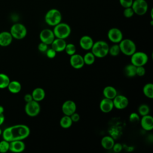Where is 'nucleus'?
<instances>
[{
	"mask_svg": "<svg viewBox=\"0 0 153 153\" xmlns=\"http://www.w3.org/2000/svg\"><path fill=\"white\" fill-rule=\"evenodd\" d=\"M11 141L15 140H24L30 133L29 127L25 124H16L10 127Z\"/></svg>",
	"mask_w": 153,
	"mask_h": 153,
	"instance_id": "f257e3e1",
	"label": "nucleus"
},
{
	"mask_svg": "<svg viewBox=\"0 0 153 153\" xmlns=\"http://www.w3.org/2000/svg\"><path fill=\"white\" fill-rule=\"evenodd\" d=\"M109 44L105 41L99 40L94 42L91 49L90 50L92 53L97 58H103L108 54Z\"/></svg>",
	"mask_w": 153,
	"mask_h": 153,
	"instance_id": "f03ea898",
	"label": "nucleus"
},
{
	"mask_svg": "<svg viewBox=\"0 0 153 153\" xmlns=\"http://www.w3.org/2000/svg\"><path fill=\"white\" fill-rule=\"evenodd\" d=\"M62 14L57 8H51L47 11L44 16V20L47 25L54 27L62 22Z\"/></svg>",
	"mask_w": 153,
	"mask_h": 153,
	"instance_id": "7ed1b4c3",
	"label": "nucleus"
},
{
	"mask_svg": "<svg viewBox=\"0 0 153 153\" xmlns=\"http://www.w3.org/2000/svg\"><path fill=\"white\" fill-rule=\"evenodd\" d=\"M53 31L55 38L65 39L71 35V28L68 23L61 22L53 27Z\"/></svg>",
	"mask_w": 153,
	"mask_h": 153,
	"instance_id": "20e7f679",
	"label": "nucleus"
},
{
	"mask_svg": "<svg viewBox=\"0 0 153 153\" xmlns=\"http://www.w3.org/2000/svg\"><path fill=\"white\" fill-rule=\"evenodd\" d=\"M120 52L127 56H131L136 51V45L133 41L128 38L123 39L118 43Z\"/></svg>",
	"mask_w": 153,
	"mask_h": 153,
	"instance_id": "39448f33",
	"label": "nucleus"
},
{
	"mask_svg": "<svg viewBox=\"0 0 153 153\" xmlns=\"http://www.w3.org/2000/svg\"><path fill=\"white\" fill-rule=\"evenodd\" d=\"M13 38L16 39H22L27 35V29L26 26L20 23H16L13 24L10 31Z\"/></svg>",
	"mask_w": 153,
	"mask_h": 153,
	"instance_id": "423d86ee",
	"label": "nucleus"
},
{
	"mask_svg": "<svg viewBox=\"0 0 153 153\" xmlns=\"http://www.w3.org/2000/svg\"><path fill=\"white\" fill-rule=\"evenodd\" d=\"M130 57L131 63L136 67L145 66L149 60L147 54L143 51H135Z\"/></svg>",
	"mask_w": 153,
	"mask_h": 153,
	"instance_id": "0eeeda50",
	"label": "nucleus"
},
{
	"mask_svg": "<svg viewBox=\"0 0 153 153\" xmlns=\"http://www.w3.org/2000/svg\"><path fill=\"white\" fill-rule=\"evenodd\" d=\"M134 14L143 16L148 10V4L146 0H133L131 7Z\"/></svg>",
	"mask_w": 153,
	"mask_h": 153,
	"instance_id": "6e6552de",
	"label": "nucleus"
},
{
	"mask_svg": "<svg viewBox=\"0 0 153 153\" xmlns=\"http://www.w3.org/2000/svg\"><path fill=\"white\" fill-rule=\"evenodd\" d=\"M25 111L30 117H35L38 115L41 111V106L39 102L34 100L27 102L25 106Z\"/></svg>",
	"mask_w": 153,
	"mask_h": 153,
	"instance_id": "1a4fd4ad",
	"label": "nucleus"
},
{
	"mask_svg": "<svg viewBox=\"0 0 153 153\" xmlns=\"http://www.w3.org/2000/svg\"><path fill=\"white\" fill-rule=\"evenodd\" d=\"M107 37L112 43L118 44L123 39V35L120 29L117 27H112L108 31Z\"/></svg>",
	"mask_w": 153,
	"mask_h": 153,
	"instance_id": "9d476101",
	"label": "nucleus"
},
{
	"mask_svg": "<svg viewBox=\"0 0 153 153\" xmlns=\"http://www.w3.org/2000/svg\"><path fill=\"white\" fill-rule=\"evenodd\" d=\"M39 39L41 42H44L47 45H51L55 39V36L53 30L48 28L42 29L39 33Z\"/></svg>",
	"mask_w": 153,
	"mask_h": 153,
	"instance_id": "9b49d317",
	"label": "nucleus"
},
{
	"mask_svg": "<svg viewBox=\"0 0 153 153\" xmlns=\"http://www.w3.org/2000/svg\"><path fill=\"white\" fill-rule=\"evenodd\" d=\"M114 107L117 109H124L128 105L129 100L128 98L121 94H117L113 99Z\"/></svg>",
	"mask_w": 153,
	"mask_h": 153,
	"instance_id": "f8f14e48",
	"label": "nucleus"
},
{
	"mask_svg": "<svg viewBox=\"0 0 153 153\" xmlns=\"http://www.w3.org/2000/svg\"><path fill=\"white\" fill-rule=\"evenodd\" d=\"M76 105L75 102L72 100H67L63 102L62 106V111L65 115L70 116L76 112Z\"/></svg>",
	"mask_w": 153,
	"mask_h": 153,
	"instance_id": "ddd939ff",
	"label": "nucleus"
},
{
	"mask_svg": "<svg viewBox=\"0 0 153 153\" xmlns=\"http://www.w3.org/2000/svg\"><path fill=\"white\" fill-rule=\"evenodd\" d=\"M69 63L71 66L75 69H80L85 65L83 56L77 53L71 56L69 59Z\"/></svg>",
	"mask_w": 153,
	"mask_h": 153,
	"instance_id": "4468645a",
	"label": "nucleus"
},
{
	"mask_svg": "<svg viewBox=\"0 0 153 153\" xmlns=\"http://www.w3.org/2000/svg\"><path fill=\"white\" fill-rule=\"evenodd\" d=\"M140 123L142 128L145 131H151L153 129V117L148 114L142 116L140 119Z\"/></svg>",
	"mask_w": 153,
	"mask_h": 153,
	"instance_id": "2eb2a0df",
	"label": "nucleus"
},
{
	"mask_svg": "<svg viewBox=\"0 0 153 153\" xmlns=\"http://www.w3.org/2000/svg\"><path fill=\"white\" fill-rule=\"evenodd\" d=\"M25 143L22 140H15L10 142V148L9 151L16 152L19 153L23 152L25 149Z\"/></svg>",
	"mask_w": 153,
	"mask_h": 153,
	"instance_id": "dca6fc26",
	"label": "nucleus"
},
{
	"mask_svg": "<svg viewBox=\"0 0 153 153\" xmlns=\"http://www.w3.org/2000/svg\"><path fill=\"white\" fill-rule=\"evenodd\" d=\"M94 44L93 38L88 35H84L81 36L79 40L80 47L86 51L90 50Z\"/></svg>",
	"mask_w": 153,
	"mask_h": 153,
	"instance_id": "f3484780",
	"label": "nucleus"
},
{
	"mask_svg": "<svg viewBox=\"0 0 153 153\" xmlns=\"http://www.w3.org/2000/svg\"><path fill=\"white\" fill-rule=\"evenodd\" d=\"M114 104L112 99L104 97L99 104L100 110L103 113H109L114 109Z\"/></svg>",
	"mask_w": 153,
	"mask_h": 153,
	"instance_id": "a211bd4d",
	"label": "nucleus"
},
{
	"mask_svg": "<svg viewBox=\"0 0 153 153\" xmlns=\"http://www.w3.org/2000/svg\"><path fill=\"white\" fill-rule=\"evenodd\" d=\"M66 44L67 43L65 39L55 38L54 41L51 44V45L53 49H54L57 53H59L65 50Z\"/></svg>",
	"mask_w": 153,
	"mask_h": 153,
	"instance_id": "6ab92c4d",
	"label": "nucleus"
},
{
	"mask_svg": "<svg viewBox=\"0 0 153 153\" xmlns=\"http://www.w3.org/2000/svg\"><path fill=\"white\" fill-rule=\"evenodd\" d=\"M13 36L10 32L3 31L0 32V45L7 47L11 44L13 41Z\"/></svg>",
	"mask_w": 153,
	"mask_h": 153,
	"instance_id": "aec40b11",
	"label": "nucleus"
},
{
	"mask_svg": "<svg viewBox=\"0 0 153 153\" xmlns=\"http://www.w3.org/2000/svg\"><path fill=\"white\" fill-rule=\"evenodd\" d=\"M31 94L32 96L33 100L39 102L44 99L45 96V92L42 88L36 87L33 90Z\"/></svg>",
	"mask_w": 153,
	"mask_h": 153,
	"instance_id": "412c9836",
	"label": "nucleus"
},
{
	"mask_svg": "<svg viewBox=\"0 0 153 153\" xmlns=\"http://www.w3.org/2000/svg\"><path fill=\"white\" fill-rule=\"evenodd\" d=\"M115 143V140L113 137L110 136H103L100 141V144L102 148L106 150L112 149V148Z\"/></svg>",
	"mask_w": 153,
	"mask_h": 153,
	"instance_id": "4be33fe9",
	"label": "nucleus"
},
{
	"mask_svg": "<svg viewBox=\"0 0 153 153\" xmlns=\"http://www.w3.org/2000/svg\"><path fill=\"white\" fill-rule=\"evenodd\" d=\"M102 93L104 97L112 100L118 94L116 88L113 86L111 85L106 86L103 88Z\"/></svg>",
	"mask_w": 153,
	"mask_h": 153,
	"instance_id": "5701e85b",
	"label": "nucleus"
},
{
	"mask_svg": "<svg viewBox=\"0 0 153 153\" xmlns=\"http://www.w3.org/2000/svg\"><path fill=\"white\" fill-rule=\"evenodd\" d=\"M7 88L10 93L13 94H17L21 91L22 85L17 81H10Z\"/></svg>",
	"mask_w": 153,
	"mask_h": 153,
	"instance_id": "b1692460",
	"label": "nucleus"
},
{
	"mask_svg": "<svg viewBox=\"0 0 153 153\" xmlns=\"http://www.w3.org/2000/svg\"><path fill=\"white\" fill-rule=\"evenodd\" d=\"M73 124V122L69 115H64L60 120L59 124L60 127L63 128H69Z\"/></svg>",
	"mask_w": 153,
	"mask_h": 153,
	"instance_id": "393cba45",
	"label": "nucleus"
},
{
	"mask_svg": "<svg viewBox=\"0 0 153 153\" xmlns=\"http://www.w3.org/2000/svg\"><path fill=\"white\" fill-rule=\"evenodd\" d=\"M136 66L132 65L131 63L126 65L124 68V74L127 77L132 78L136 76Z\"/></svg>",
	"mask_w": 153,
	"mask_h": 153,
	"instance_id": "a878e982",
	"label": "nucleus"
},
{
	"mask_svg": "<svg viewBox=\"0 0 153 153\" xmlns=\"http://www.w3.org/2000/svg\"><path fill=\"white\" fill-rule=\"evenodd\" d=\"M143 94L149 99L153 98V84L152 83L146 84L142 89Z\"/></svg>",
	"mask_w": 153,
	"mask_h": 153,
	"instance_id": "bb28decb",
	"label": "nucleus"
},
{
	"mask_svg": "<svg viewBox=\"0 0 153 153\" xmlns=\"http://www.w3.org/2000/svg\"><path fill=\"white\" fill-rule=\"evenodd\" d=\"M95 56L92 53L91 51L86 53L83 56V59L84 62V64L87 65H93L96 60Z\"/></svg>",
	"mask_w": 153,
	"mask_h": 153,
	"instance_id": "cd10ccee",
	"label": "nucleus"
},
{
	"mask_svg": "<svg viewBox=\"0 0 153 153\" xmlns=\"http://www.w3.org/2000/svg\"><path fill=\"white\" fill-rule=\"evenodd\" d=\"M10 82V79L7 75L0 73V89L7 88Z\"/></svg>",
	"mask_w": 153,
	"mask_h": 153,
	"instance_id": "c85d7f7f",
	"label": "nucleus"
},
{
	"mask_svg": "<svg viewBox=\"0 0 153 153\" xmlns=\"http://www.w3.org/2000/svg\"><path fill=\"white\" fill-rule=\"evenodd\" d=\"M121 52L118 44H114L109 48L108 54H109L111 56H117Z\"/></svg>",
	"mask_w": 153,
	"mask_h": 153,
	"instance_id": "c756f323",
	"label": "nucleus"
},
{
	"mask_svg": "<svg viewBox=\"0 0 153 153\" xmlns=\"http://www.w3.org/2000/svg\"><path fill=\"white\" fill-rule=\"evenodd\" d=\"M150 108L146 104H142L138 108V114L140 116H144L149 114Z\"/></svg>",
	"mask_w": 153,
	"mask_h": 153,
	"instance_id": "7c9ffc66",
	"label": "nucleus"
},
{
	"mask_svg": "<svg viewBox=\"0 0 153 153\" xmlns=\"http://www.w3.org/2000/svg\"><path fill=\"white\" fill-rule=\"evenodd\" d=\"M66 53L69 56H72L76 53V48L75 45L72 43H68L66 44V45L65 47V50Z\"/></svg>",
	"mask_w": 153,
	"mask_h": 153,
	"instance_id": "2f4dec72",
	"label": "nucleus"
},
{
	"mask_svg": "<svg viewBox=\"0 0 153 153\" xmlns=\"http://www.w3.org/2000/svg\"><path fill=\"white\" fill-rule=\"evenodd\" d=\"M10 148V142L5 140H2L0 142V152L5 153L9 151Z\"/></svg>",
	"mask_w": 153,
	"mask_h": 153,
	"instance_id": "473e14b6",
	"label": "nucleus"
},
{
	"mask_svg": "<svg viewBox=\"0 0 153 153\" xmlns=\"http://www.w3.org/2000/svg\"><path fill=\"white\" fill-rule=\"evenodd\" d=\"M134 14V13L132 9V8L130 7H127V8H124L123 10V16L126 18H131L132 17Z\"/></svg>",
	"mask_w": 153,
	"mask_h": 153,
	"instance_id": "72a5a7b5",
	"label": "nucleus"
},
{
	"mask_svg": "<svg viewBox=\"0 0 153 153\" xmlns=\"http://www.w3.org/2000/svg\"><path fill=\"white\" fill-rule=\"evenodd\" d=\"M140 115L138 113L131 112L129 115V121L131 123H137L140 121Z\"/></svg>",
	"mask_w": 153,
	"mask_h": 153,
	"instance_id": "f704fd0d",
	"label": "nucleus"
},
{
	"mask_svg": "<svg viewBox=\"0 0 153 153\" xmlns=\"http://www.w3.org/2000/svg\"><path fill=\"white\" fill-rule=\"evenodd\" d=\"M133 1V0H119V3L120 5L124 8L131 7Z\"/></svg>",
	"mask_w": 153,
	"mask_h": 153,
	"instance_id": "c9c22d12",
	"label": "nucleus"
},
{
	"mask_svg": "<svg viewBox=\"0 0 153 153\" xmlns=\"http://www.w3.org/2000/svg\"><path fill=\"white\" fill-rule=\"evenodd\" d=\"M45 53H46L47 57L49 59H54L56 56V54H57V52L54 49H53L52 48H48L47 50L46 51Z\"/></svg>",
	"mask_w": 153,
	"mask_h": 153,
	"instance_id": "e433bc0d",
	"label": "nucleus"
},
{
	"mask_svg": "<svg viewBox=\"0 0 153 153\" xmlns=\"http://www.w3.org/2000/svg\"><path fill=\"white\" fill-rule=\"evenodd\" d=\"M145 72H146V71H145V68H144V66H140L136 67V73L137 76H143L145 75Z\"/></svg>",
	"mask_w": 153,
	"mask_h": 153,
	"instance_id": "4c0bfd02",
	"label": "nucleus"
},
{
	"mask_svg": "<svg viewBox=\"0 0 153 153\" xmlns=\"http://www.w3.org/2000/svg\"><path fill=\"white\" fill-rule=\"evenodd\" d=\"M48 45H47V44L41 42L38 45V49L41 53H45L46 51L47 50V49L48 48Z\"/></svg>",
	"mask_w": 153,
	"mask_h": 153,
	"instance_id": "58836bf2",
	"label": "nucleus"
},
{
	"mask_svg": "<svg viewBox=\"0 0 153 153\" xmlns=\"http://www.w3.org/2000/svg\"><path fill=\"white\" fill-rule=\"evenodd\" d=\"M112 149L114 151V152L118 153L122 151L123 145L120 143H115L112 148Z\"/></svg>",
	"mask_w": 153,
	"mask_h": 153,
	"instance_id": "ea45409f",
	"label": "nucleus"
},
{
	"mask_svg": "<svg viewBox=\"0 0 153 153\" xmlns=\"http://www.w3.org/2000/svg\"><path fill=\"white\" fill-rule=\"evenodd\" d=\"M70 117L73 123H76L78 121H79L80 120V115L78 113L75 112L74 113H73L72 115H70Z\"/></svg>",
	"mask_w": 153,
	"mask_h": 153,
	"instance_id": "a19ab883",
	"label": "nucleus"
},
{
	"mask_svg": "<svg viewBox=\"0 0 153 153\" xmlns=\"http://www.w3.org/2000/svg\"><path fill=\"white\" fill-rule=\"evenodd\" d=\"M24 100H25V101L26 103L33 100V97H32V94H29V93L26 94L24 96Z\"/></svg>",
	"mask_w": 153,
	"mask_h": 153,
	"instance_id": "79ce46f5",
	"label": "nucleus"
},
{
	"mask_svg": "<svg viewBox=\"0 0 153 153\" xmlns=\"http://www.w3.org/2000/svg\"><path fill=\"white\" fill-rule=\"evenodd\" d=\"M5 120V117L4 113H0V126L2 124Z\"/></svg>",
	"mask_w": 153,
	"mask_h": 153,
	"instance_id": "37998d69",
	"label": "nucleus"
},
{
	"mask_svg": "<svg viewBox=\"0 0 153 153\" xmlns=\"http://www.w3.org/2000/svg\"><path fill=\"white\" fill-rule=\"evenodd\" d=\"M4 107L0 105V113H4Z\"/></svg>",
	"mask_w": 153,
	"mask_h": 153,
	"instance_id": "c03bdc74",
	"label": "nucleus"
},
{
	"mask_svg": "<svg viewBox=\"0 0 153 153\" xmlns=\"http://www.w3.org/2000/svg\"><path fill=\"white\" fill-rule=\"evenodd\" d=\"M2 130L0 128V136L2 135Z\"/></svg>",
	"mask_w": 153,
	"mask_h": 153,
	"instance_id": "a18cd8bd",
	"label": "nucleus"
}]
</instances>
